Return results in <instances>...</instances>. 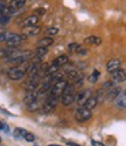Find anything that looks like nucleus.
<instances>
[{
    "label": "nucleus",
    "instance_id": "nucleus-1",
    "mask_svg": "<svg viewBox=\"0 0 126 146\" xmlns=\"http://www.w3.org/2000/svg\"><path fill=\"white\" fill-rule=\"evenodd\" d=\"M27 36L23 34H17L12 32H4L0 34V42H5L9 47H17L21 43V41L26 40Z\"/></svg>",
    "mask_w": 126,
    "mask_h": 146
},
{
    "label": "nucleus",
    "instance_id": "nucleus-2",
    "mask_svg": "<svg viewBox=\"0 0 126 146\" xmlns=\"http://www.w3.org/2000/svg\"><path fill=\"white\" fill-rule=\"evenodd\" d=\"M32 58H33V53L31 50H17L12 55H9L8 57H6L5 61L19 66L22 63H26L27 61H29Z\"/></svg>",
    "mask_w": 126,
    "mask_h": 146
},
{
    "label": "nucleus",
    "instance_id": "nucleus-3",
    "mask_svg": "<svg viewBox=\"0 0 126 146\" xmlns=\"http://www.w3.org/2000/svg\"><path fill=\"white\" fill-rule=\"evenodd\" d=\"M75 96H76V87L74 84H67L60 98L63 105L69 106L75 102Z\"/></svg>",
    "mask_w": 126,
    "mask_h": 146
},
{
    "label": "nucleus",
    "instance_id": "nucleus-4",
    "mask_svg": "<svg viewBox=\"0 0 126 146\" xmlns=\"http://www.w3.org/2000/svg\"><path fill=\"white\" fill-rule=\"evenodd\" d=\"M57 102H58V97L54 96L53 94H50V95L48 96L46 103H44L43 106L41 108V112H42V113H49V112L54 111V109H55L56 105H57Z\"/></svg>",
    "mask_w": 126,
    "mask_h": 146
},
{
    "label": "nucleus",
    "instance_id": "nucleus-5",
    "mask_svg": "<svg viewBox=\"0 0 126 146\" xmlns=\"http://www.w3.org/2000/svg\"><path fill=\"white\" fill-rule=\"evenodd\" d=\"M92 117V112L89 109H86L84 106H80L76 111H75V119L80 123H83V121L89 120Z\"/></svg>",
    "mask_w": 126,
    "mask_h": 146
},
{
    "label": "nucleus",
    "instance_id": "nucleus-6",
    "mask_svg": "<svg viewBox=\"0 0 126 146\" xmlns=\"http://www.w3.org/2000/svg\"><path fill=\"white\" fill-rule=\"evenodd\" d=\"M7 76L9 80L12 81H20L25 76V71L21 69V68H18V67H12L7 70Z\"/></svg>",
    "mask_w": 126,
    "mask_h": 146
},
{
    "label": "nucleus",
    "instance_id": "nucleus-7",
    "mask_svg": "<svg viewBox=\"0 0 126 146\" xmlns=\"http://www.w3.org/2000/svg\"><path fill=\"white\" fill-rule=\"evenodd\" d=\"M67 84H68V82L64 81V80H61V81L56 82L54 84V87H53L52 92H50V94H53L54 96H56V97H58V98H60L62 92H63V90H64V88L67 87Z\"/></svg>",
    "mask_w": 126,
    "mask_h": 146
},
{
    "label": "nucleus",
    "instance_id": "nucleus-8",
    "mask_svg": "<svg viewBox=\"0 0 126 146\" xmlns=\"http://www.w3.org/2000/svg\"><path fill=\"white\" fill-rule=\"evenodd\" d=\"M91 94H92V91H91L90 89L82 90V91H80L76 96H75V101L77 102V104H78L80 106H82V105L85 103V101L91 96Z\"/></svg>",
    "mask_w": 126,
    "mask_h": 146
},
{
    "label": "nucleus",
    "instance_id": "nucleus-9",
    "mask_svg": "<svg viewBox=\"0 0 126 146\" xmlns=\"http://www.w3.org/2000/svg\"><path fill=\"white\" fill-rule=\"evenodd\" d=\"M110 74H111V78H112V81H113V82H117V83L124 82L125 78H126V72H125V70L121 69V68L116 69L115 71L110 72Z\"/></svg>",
    "mask_w": 126,
    "mask_h": 146
},
{
    "label": "nucleus",
    "instance_id": "nucleus-10",
    "mask_svg": "<svg viewBox=\"0 0 126 146\" xmlns=\"http://www.w3.org/2000/svg\"><path fill=\"white\" fill-rule=\"evenodd\" d=\"M40 33H41V27L37 26V25L25 27L23 31H22V34L26 35L27 38H28V36H36L37 34H40Z\"/></svg>",
    "mask_w": 126,
    "mask_h": 146
},
{
    "label": "nucleus",
    "instance_id": "nucleus-11",
    "mask_svg": "<svg viewBox=\"0 0 126 146\" xmlns=\"http://www.w3.org/2000/svg\"><path fill=\"white\" fill-rule=\"evenodd\" d=\"M40 21L39 17H37L36 14L34 15H29L27 17L26 19H23L22 22H21V26L22 27H28V26H34V25H37V22Z\"/></svg>",
    "mask_w": 126,
    "mask_h": 146
},
{
    "label": "nucleus",
    "instance_id": "nucleus-12",
    "mask_svg": "<svg viewBox=\"0 0 126 146\" xmlns=\"http://www.w3.org/2000/svg\"><path fill=\"white\" fill-rule=\"evenodd\" d=\"M26 72H27V75H28L29 77H34V76H36V75H39V72H40L39 64L32 61V62L28 64L27 69H26Z\"/></svg>",
    "mask_w": 126,
    "mask_h": 146
},
{
    "label": "nucleus",
    "instance_id": "nucleus-13",
    "mask_svg": "<svg viewBox=\"0 0 126 146\" xmlns=\"http://www.w3.org/2000/svg\"><path fill=\"white\" fill-rule=\"evenodd\" d=\"M120 66H121V61L118 60V58H113V60H111V61L107 62L106 70H107V72H112V71H115L116 69L120 68Z\"/></svg>",
    "mask_w": 126,
    "mask_h": 146
},
{
    "label": "nucleus",
    "instance_id": "nucleus-14",
    "mask_svg": "<svg viewBox=\"0 0 126 146\" xmlns=\"http://www.w3.org/2000/svg\"><path fill=\"white\" fill-rule=\"evenodd\" d=\"M37 86H39V76H34V77H31V81L26 83V89L27 91H34Z\"/></svg>",
    "mask_w": 126,
    "mask_h": 146
},
{
    "label": "nucleus",
    "instance_id": "nucleus-15",
    "mask_svg": "<svg viewBox=\"0 0 126 146\" xmlns=\"http://www.w3.org/2000/svg\"><path fill=\"white\" fill-rule=\"evenodd\" d=\"M120 92H121V89H120L119 87H112V88L107 91V94H106V100H107V101H113Z\"/></svg>",
    "mask_w": 126,
    "mask_h": 146
},
{
    "label": "nucleus",
    "instance_id": "nucleus-16",
    "mask_svg": "<svg viewBox=\"0 0 126 146\" xmlns=\"http://www.w3.org/2000/svg\"><path fill=\"white\" fill-rule=\"evenodd\" d=\"M68 61H69V58H68L67 55H60V56H57V57L53 61V66L60 68V67H62V66H66V64L68 63Z\"/></svg>",
    "mask_w": 126,
    "mask_h": 146
},
{
    "label": "nucleus",
    "instance_id": "nucleus-17",
    "mask_svg": "<svg viewBox=\"0 0 126 146\" xmlns=\"http://www.w3.org/2000/svg\"><path fill=\"white\" fill-rule=\"evenodd\" d=\"M115 100H116V105H117L118 108L124 109V108L126 106V94H125L124 91L120 92Z\"/></svg>",
    "mask_w": 126,
    "mask_h": 146
},
{
    "label": "nucleus",
    "instance_id": "nucleus-18",
    "mask_svg": "<svg viewBox=\"0 0 126 146\" xmlns=\"http://www.w3.org/2000/svg\"><path fill=\"white\" fill-rule=\"evenodd\" d=\"M18 50L17 47H8V48H4V49H0V58H6L9 55H12L14 52Z\"/></svg>",
    "mask_w": 126,
    "mask_h": 146
},
{
    "label": "nucleus",
    "instance_id": "nucleus-19",
    "mask_svg": "<svg viewBox=\"0 0 126 146\" xmlns=\"http://www.w3.org/2000/svg\"><path fill=\"white\" fill-rule=\"evenodd\" d=\"M97 104H98V102H97V100H96V97H95V96H90L89 98L85 101V103H84L82 106L89 109V110H92V109H95V108L97 106Z\"/></svg>",
    "mask_w": 126,
    "mask_h": 146
},
{
    "label": "nucleus",
    "instance_id": "nucleus-20",
    "mask_svg": "<svg viewBox=\"0 0 126 146\" xmlns=\"http://www.w3.org/2000/svg\"><path fill=\"white\" fill-rule=\"evenodd\" d=\"M25 4H26V0H11L8 7L12 8L13 11H17V9L22 8L25 6Z\"/></svg>",
    "mask_w": 126,
    "mask_h": 146
},
{
    "label": "nucleus",
    "instance_id": "nucleus-21",
    "mask_svg": "<svg viewBox=\"0 0 126 146\" xmlns=\"http://www.w3.org/2000/svg\"><path fill=\"white\" fill-rule=\"evenodd\" d=\"M40 108H41V104H40L39 98H35L34 101H32L31 103L27 104V109H28L29 111H32V112H34V111H36V110H39Z\"/></svg>",
    "mask_w": 126,
    "mask_h": 146
},
{
    "label": "nucleus",
    "instance_id": "nucleus-22",
    "mask_svg": "<svg viewBox=\"0 0 126 146\" xmlns=\"http://www.w3.org/2000/svg\"><path fill=\"white\" fill-rule=\"evenodd\" d=\"M85 43H89V44H95V46H99L102 43V39L98 38V36H89L84 40Z\"/></svg>",
    "mask_w": 126,
    "mask_h": 146
},
{
    "label": "nucleus",
    "instance_id": "nucleus-23",
    "mask_svg": "<svg viewBox=\"0 0 126 146\" xmlns=\"http://www.w3.org/2000/svg\"><path fill=\"white\" fill-rule=\"evenodd\" d=\"M54 43V40L52 39V38H43V39H41L39 42H37V46L39 47H49V46H52Z\"/></svg>",
    "mask_w": 126,
    "mask_h": 146
},
{
    "label": "nucleus",
    "instance_id": "nucleus-24",
    "mask_svg": "<svg viewBox=\"0 0 126 146\" xmlns=\"http://www.w3.org/2000/svg\"><path fill=\"white\" fill-rule=\"evenodd\" d=\"M47 54H48V48L47 47H37L36 50H35V55H36V57H39V58H42Z\"/></svg>",
    "mask_w": 126,
    "mask_h": 146
},
{
    "label": "nucleus",
    "instance_id": "nucleus-25",
    "mask_svg": "<svg viewBox=\"0 0 126 146\" xmlns=\"http://www.w3.org/2000/svg\"><path fill=\"white\" fill-rule=\"evenodd\" d=\"M49 76H50V80H49L50 83H56V82L63 80V74H62V72H58V71L53 72V74L49 75Z\"/></svg>",
    "mask_w": 126,
    "mask_h": 146
},
{
    "label": "nucleus",
    "instance_id": "nucleus-26",
    "mask_svg": "<svg viewBox=\"0 0 126 146\" xmlns=\"http://www.w3.org/2000/svg\"><path fill=\"white\" fill-rule=\"evenodd\" d=\"M35 98H37V95L34 92V91H29L27 95H26V97H25V100H23V102H25V104H28V103H31L32 101H34Z\"/></svg>",
    "mask_w": 126,
    "mask_h": 146
},
{
    "label": "nucleus",
    "instance_id": "nucleus-27",
    "mask_svg": "<svg viewBox=\"0 0 126 146\" xmlns=\"http://www.w3.org/2000/svg\"><path fill=\"white\" fill-rule=\"evenodd\" d=\"M26 132H27L26 130H23L21 127H17L14 130V132H13V136H14L15 139H21V138H23V136H25V133Z\"/></svg>",
    "mask_w": 126,
    "mask_h": 146
},
{
    "label": "nucleus",
    "instance_id": "nucleus-28",
    "mask_svg": "<svg viewBox=\"0 0 126 146\" xmlns=\"http://www.w3.org/2000/svg\"><path fill=\"white\" fill-rule=\"evenodd\" d=\"M95 97H96V100H97V102H98V103H99V102H102V101L104 100V90H103V89L97 90V91H96Z\"/></svg>",
    "mask_w": 126,
    "mask_h": 146
},
{
    "label": "nucleus",
    "instance_id": "nucleus-29",
    "mask_svg": "<svg viewBox=\"0 0 126 146\" xmlns=\"http://www.w3.org/2000/svg\"><path fill=\"white\" fill-rule=\"evenodd\" d=\"M68 48H69V50H70L71 53H77V50L81 48V46H80L78 43H76V42H74V43H70V44L68 46Z\"/></svg>",
    "mask_w": 126,
    "mask_h": 146
},
{
    "label": "nucleus",
    "instance_id": "nucleus-30",
    "mask_svg": "<svg viewBox=\"0 0 126 146\" xmlns=\"http://www.w3.org/2000/svg\"><path fill=\"white\" fill-rule=\"evenodd\" d=\"M98 77H99V71H98V70H95V71L92 72V74L89 76V82L95 83V82H97Z\"/></svg>",
    "mask_w": 126,
    "mask_h": 146
},
{
    "label": "nucleus",
    "instance_id": "nucleus-31",
    "mask_svg": "<svg viewBox=\"0 0 126 146\" xmlns=\"http://www.w3.org/2000/svg\"><path fill=\"white\" fill-rule=\"evenodd\" d=\"M11 21V17L9 15H0V25H3V26H5V25H7V23Z\"/></svg>",
    "mask_w": 126,
    "mask_h": 146
},
{
    "label": "nucleus",
    "instance_id": "nucleus-32",
    "mask_svg": "<svg viewBox=\"0 0 126 146\" xmlns=\"http://www.w3.org/2000/svg\"><path fill=\"white\" fill-rule=\"evenodd\" d=\"M23 138H25V140H27L29 143H33L35 140V136L33 135V133H31V132H26V133H25Z\"/></svg>",
    "mask_w": 126,
    "mask_h": 146
},
{
    "label": "nucleus",
    "instance_id": "nucleus-33",
    "mask_svg": "<svg viewBox=\"0 0 126 146\" xmlns=\"http://www.w3.org/2000/svg\"><path fill=\"white\" fill-rule=\"evenodd\" d=\"M112 87H115V82L113 81H107V82H105L104 83V86H103V90H105V89H111Z\"/></svg>",
    "mask_w": 126,
    "mask_h": 146
},
{
    "label": "nucleus",
    "instance_id": "nucleus-34",
    "mask_svg": "<svg viewBox=\"0 0 126 146\" xmlns=\"http://www.w3.org/2000/svg\"><path fill=\"white\" fill-rule=\"evenodd\" d=\"M47 33H48L49 35H56V34L58 33V28H56V27H49V28L47 29Z\"/></svg>",
    "mask_w": 126,
    "mask_h": 146
},
{
    "label": "nucleus",
    "instance_id": "nucleus-35",
    "mask_svg": "<svg viewBox=\"0 0 126 146\" xmlns=\"http://www.w3.org/2000/svg\"><path fill=\"white\" fill-rule=\"evenodd\" d=\"M91 145H92V146H105L103 143L97 141V140H91Z\"/></svg>",
    "mask_w": 126,
    "mask_h": 146
},
{
    "label": "nucleus",
    "instance_id": "nucleus-36",
    "mask_svg": "<svg viewBox=\"0 0 126 146\" xmlns=\"http://www.w3.org/2000/svg\"><path fill=\"white\" fill-rule=\"evenodd\" d=\"M44 12H46V9H43V8H39L36 11V15L39 17V15H43L44 14Z\"/></svg>",
    "mask_w": 126,
    "mask_h": 146
},
{
    "label": "nucleus",
    "instance_id": "nucleus-37",
    "mask_svg": "<svg viewBox=\"0 0 126 146\" xmlns=\"http://www.w3.org/2000/svg\"><path fill=\"white\" fill-rule=\"evenodd\" d=\"M3 131H4L5 133H8V131H9V127H8V125H7L6 123H4V126H3Z\"/></svg>",
    "mask_w": 126,
    "mask_h": 146
},
{
    "label": "nucleus",
    "instance_id": "nucleus-38",
    "mask_svg": "<svg viewBox=\"0 0 126 146\" xmlns=\"http://www.w3.org/2000/svg\"><path fill=\"white\" fill-rule=\"evenodd\" d=\"M6 7V4L4 3V1H0V13H1L3 12V9Z\"/></svg>",
    "mask_w": 126,
    "mask_h": 146
},
{
    "label": "nucleus",
    "instance_id": "nucleus-39",
    "mask_svg": "<svg viewBox=\"0 0 126 146\" xmlns=\"http://www.w3.org/2000/svg\"><path fill=\"white\" fill-rule=\"evenodd\" d=\"M66 143H67L69 146H81V145H78V144H76V143H72V141H69V140H67Z\"/></svg>",
    "mask_w": 126,
    "mask_h": 146
},
{
    "label": "nucleus",
    "instance_id": "nucleus-40",
    "mask_svg": "<svg viewBox=\"0 0 126 146\" xmlns=\"http://www.w3.org/2000/svg\"><path fill=\"white\" fill-rule=\"evenodd\" d=\"M3 126H4V123L3 121H0V130H3Z\"/></svg>",
    "mask_w": 126,
    "mask_h": 146
},
{
    "label": "nucleus",
    "instance_id": "nucleus-41",
    "mask_svg": "<svg viewBox=\"0 0 126 146\" xmlns=\"http://www.w3.org/2000/svg\"><path fill=\"white\" fill-rule=\"evenodd\" d=\"M48 146H60V145H55V144H53V145H48Z\"/></svg>",
    "mask_w": 126,
    "mask_h": 146
},
{
    "label": "nucleus",
    "instance_id": "nucleus-42",
    "mask_svg": "<svg viewBox=\"0 0 126 146\" xmlns=\"http://www.w3.org/2000/svg\"><path fill=\"white\" fill-rule=\"evenodd\" d=\"M0 143H1V137H0Z\"/></svg>",
    "mask_w": 126,
    "mask_h": 146
}]
</instances>
